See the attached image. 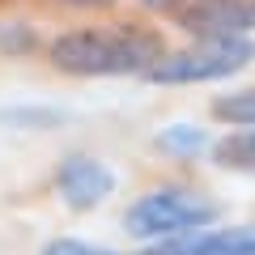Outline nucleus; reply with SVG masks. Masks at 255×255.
Wrapping results in <instances>:
<instances>
[{"label": "nucleus", "instance_id": "nucleus-1", "mask_svg": "<svg viewBox=\"0 0 255 255\" xmlns=\"http://www.w3.org/2000/svg\"><path fill=\"white\" fill-rule=\"evenodd\" d=\"M166 60V43L157 30L145 26H98L73 30L51 43V64L73 77H124V73H153Z\"/></svg>", "mask_w": 255, "mask_h": 255}, {"label": "nucleus", "instance_id": "nucleus-4", "mask_svg": "<svg viewBox=\"0 0 255 255\" xmlns=\"http://www.w3.org/2000/svg\"><path fill=\"white\" fill-rule=\"evenodd\" d=\"M179 21L200 38H247V30H255V0H196Z\"/></svg>", "mask_w": 255, "mask_h": 255}, {"label": "nucleus", "instance_id": "nucleus-2", "mask_svg": "<svg viewBox=\"0 0 255 255\" xmlns=\"http://www.w3.org/2000/svg\"><path fill=\"white\" fill-rule=\"evenodd\" d=\"M209 221H217V204L200 191H183V187H157L149 196H140L128 209V230L136 238H187L196 230H204Z\"/></svg>", "mask_w": 255, "mask_h": 255}, {"label": "nucleus", "instance_id": "nucleus-5", "mask_svg": "<svg viewBox=\"0 0 255 255\" xmlns=\"http://www.w3.org/2000/svg\"><path fill=\"white\" fill-rule=\"evenodd\" d=\"M55 187H60V196H64L68 209H81L85 213V209L102 204L111 191H115V174H111L98 157L73 153V157H64L60 170H55Z\"/></svg>", "mask_w": 255, "mask_h": 255}, {"label": "nucleus", "instance_id": "nucleus-11", "mask_svg": "<svg viewBox=\"0 0 255 255\" xmlns=\"http://www.w3.org/2000/svg\"><path fill=\"white\" fill-rule=\"evenodd\" d=\"M68 4H85L90 9V4H111V0H68Z\"/></svg>", "mask_w": 255, "mask_h": 255}, {"label": "nucleus", "instance_id": "nucleus-7", "mask_svg": "<svg viewBox=\"0 0 255 255\" xmlns=\"http://www.w3.org/2000/svg\"><path fill=\"white\" fill-rule=\"evenodd\" d=\"M213 162L221 170H238V174H255V132H234V136L213 145Z\"/></svg>", "mask_w": 255, "mask_h": 255}, {"label": "nucleus", "instance_id": "nucleus-10", "mask_svg": "<svg viewBox=\"0 0 255 255\" xmlns=\"http://www.w3.org/2000/svg\"><path fill=\"white\" fill-rule=\"evenodd\" d=\"M43 255H115V251H102V247H90V243H77V238H55Z\"/></svg>", "mask_w": 255, "mask_h": 255}, {"label": "nucleus", "instance_id": "nucleus-6", "mask_svg": "<svg viewBox=\"0 0 255 255\" xmlns=\"http://www.w3.org/2000/svg\"><path fill=\"white\" fill-rule=\"evenodd\" d=\"M145 255H255V226L170 238V243H157L153 251H145Z\"/></svg>", "mask_w": 255, "mask_h": 255}, {"label": "nucleus", "instance_id": "nucleus-3", "mask_svg": "<svg viewBox=\"0 0 255 255\" xmlns=\"http://www.w3.org/2000/svg\"><path fill=\"white\" fill-rule=\"evenodd\" d=\"M255 55L251 38H204V43L187 47V51H174L157 64L149 81L162 85H187V81H217V77H230L238 68H247Z\"/></svg>", "mask_w": 255, "mask_h": 255}, {"label": "nucleus", "instance_id": "nucleus-9", "mask_svg": "<svg viewBox=\"0 0 255 255\" xmlns=\"http://www.w3.org/2000/svg\"><path fill=\"white\" fill-rule=\"evenodd\" d=\"M213 115L226 119V124H243L255 132V90H238L230 98H217L213 102Z\"/></svg>", "mask_w": 255, "mask_h": 255}, {"label": "nucleus", "instance_id": "nucleus-8", "mask_svg": "<svg viewBox=\"0 0 255 255\" xmlns=\"http://www.w3.org/2000/svg\"><path fill=\"white\" fill-rule=\"evenodd\" d=\"M157 145H162L166 153H174V157H196L209 145V136H204L200 128H191V124H170V128H162Z\"/></svg>", "mask_w": 255, "mask_h": 255}]
</instances>
